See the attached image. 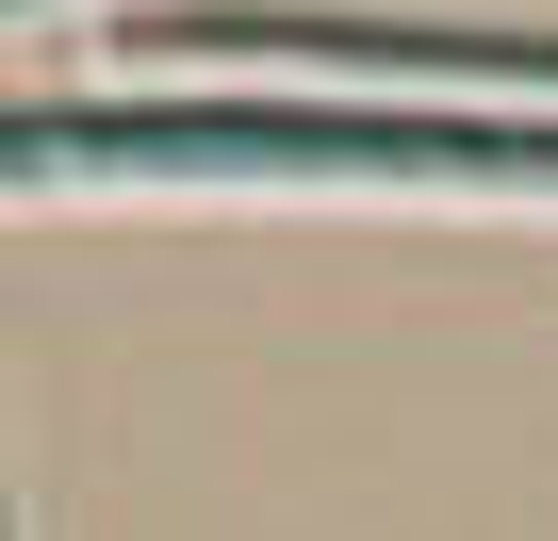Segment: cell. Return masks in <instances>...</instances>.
I'll use <instances>...</instances> for the list:
<instances>
[{
	"label": "cell",
	"mask_w": 558,
	"mask_h": 541,
	"mask_svg": "<svg viewBox=\"0 0 558 541\" xmlns=\"http://www.w3.org/2000/svg\"><path fill=\"white\" fill-rule=\"evenodd\" d=\"M0 17H34V0H0Z\"/></svg>",
	"instance_id": "3"
},
{
	"label": "cell",
	"mask_w": 558,
	"mask_h": 541,
	"mask_svg": "<svg viewBox=\"0 0 558 541\" xmlns=\"http://www.w3.org/2000/svg\"><path fill=\"white\" fill-rule=\"evenodd\" d=\"M132 50H246V66H345V83H558V34H395V17H132Z\"/></svg>",
	"instance_id": "2"
},
{
	"label": "cell",
	"mask_w": 558,
	"mask_h": 541,
	"mask_svg": "<svg viewBox=\"0 0 558 541\" xmlns=\"http://www.w3.org/2000/svg\"><path fill=\"white\" fill-rule=\"evenodd\" d=\"M50 181H558V115H313V99H0V197Z\"/></svg>",
	"instance_id": "1"
}]
</instances>
